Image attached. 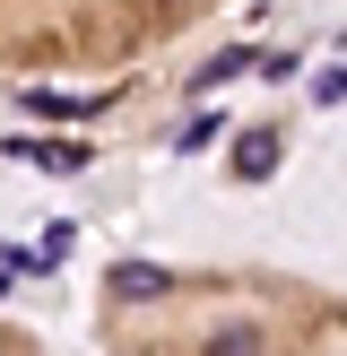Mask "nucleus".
I'll use <instances>...</instances> for the list:
<instances>
[{"label":"nucleus","instance_id":"nucleus-1","mask_svg":"<svg viewBox=\"0 0 347 356\" xmlns=\"http://www.w3.org/2000/svg\"><path fill=\"white\" fill-rule=\"evenodd\" d=\"M104 296H113V305H156V296H174V270H156V261H113V270H104Z\"/></svg>","mask_w":347,"mask_h":356},{"label":"nucleus","instance_id":"nucleus-2","mask_svg":"<svg viewBox=\"0 0 347 356\" xmlns=\"http://www.w3.org/2000/svg\"><path fill=\"white\" fill-rule=\"evenodd\" d=\"M17 104H26V113H52V122H96V113H104V87H87V96H61V87H17Z\"/></svg>","mask_w":347,"mask_h":356},{"label":"nucleus","instance_id":"nucleus-3","mask_svg":"<svg viewBox=\"0 0 347 356\" xmlns=\"http://www.w3.org/2000/svg\"><path fill=\"white\" fill-rule=\"evenodd\" d=\"M226 165H235V183H269V174H278V131H269V122H260V131H243Z\"/></svg>","mask_w":347,"mask_h":356},{"label":"nucleus","instance_id":"nucleus-4","mask_svg":"<svg viewBox=\"0 0 347 356\" xmlns=\"http://www.w3.org/2000/svg\"><path fill=\"white\" fill-rule=\"evenodd\" d=\"M9 156H26L35 174H87V139H17Z\"/></svg>","mask_w":347,"mask_h":356},{"label":"nucleus","instance_id":"nucleus-5","mask_svg":"<svg viewBox=\"0 0 347 356\" xmlns=\"http://www.w3.org/2000/svg\"><path fill=\"white\" fill-rule=\"evenodd\" d=\"M243 70H260V52H243V44H235V52H217V61H208V70H200V79H191V87H200V96H208V87L243 79Z\"/></svg>","mask_w":347,"mask_h":356},{"label":"nucleus","instance_id":"nucleus-6","mask_svg":"<svg viewBox=\"0 0 347 356\" xmlns=\"http://www.w3.org/2000/svg\"><path fill=\"white\" fill-rule=\"evenodd\" d=\"M208 356H260V330H252V322H226V330H208Z\"/></svg>","mask_w":347,"mask_h":356},{"label":"nucleus","instance_id":"nucleus-7","mask_svg":"<svg viewBox=\"0 0 347 356\" xmlns=\"http://www.w3.org/2000/svg\"><path fill=\"white\" fill-rule=\"evenodd\" d=\"M312 104H347V70H321L312 79Z\"/></svg>","mask_w":347,"mask_h":356}]
</instances>
